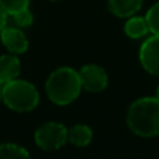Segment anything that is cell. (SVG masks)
<instances>
[{
	"label": "cell",
	"mask_w": 159,
	"mask_h": 159,
	"mask_svg": "<svg viewBox=\"0 0 159 159\" xmlns=\"http://www.w3.org/2000/svg\"><path fill=\"white\" fill-rule=\"evenodd\" d=\"M140 63L147 73L159 77V35H152L140 48Z\"/></svg>",
	"instance_id": "obj_6"
},
{
	"label": "cell",
	"mask_w": 159,
	"mask_h": 159,
	"mask_svg": "<svg viewBox=\"0 0 159 159\" xmlns=\"http://www.w3.org/2000/svg\"><path fill=\"white\" fill-rule=\"evenodd\" d=\"M78 73L81 78L82 89L88 92H102L109 84V77L105 69H102L98 64H85Z\"/></svg>",
	"instance_id": "obj_5"
},
{
	"label": "cell",
	"mask_w": 159,
	"mask_h": 159,
	"mask_svg": "<svg viewBox=\"0 0 159 159\" xmlns=\"http://www.w3.org/2000/svg\"><path fill=\"white\" fill-rule=\"evenodd\" d=\"M0 41L11 55H22L28 50V38L20 28L6 27L0 32Z\"/></svg>",
	"instance_id": "obj_7"
},
{
	"label": "cell",
	"mask_w": 159,
	"mask_h": 159,
	"mask_svg": "<svg viewBox=\"0 0 159 159\" xmlns=\"http://www.w3.org/2000/svg\"><path fill=\"white\" fill-rule=\"evenodd\" d=\"M92 138L93 131L87 124H74L69 129V141L75 147H88Z\"/></svg>",
	"instance_id": "obj_10"
},
{
	"label": "cell",
	"mask_w": 159,
	"mask_h": 159,
	"mask_svg": "<svg viewBox=\"0 0 159 159\" xmlns=\"http://www.w3.org/2000/svg\"><path fill=\"white\" fill-rule=\"evenodd\" d=\"M107 7L119 18H130L143 7V0H109Z\"/></svg>",
	"instance_id": "obj_9"
},
{
	"label": "cell",
	"mask_w": 159,
	"mask_h": 159,
	"mask_svg": "<svg viewBox=\"0 0 159 159\" xmlns=\"http://www.w3.org/2000/svg\"><path fill=\"white\" fill-rule=\"evenodd\" d=\"M41 96L32 82L27 80H13L2 85V102L18 113L34 110L39 105Z\"/></svg>",
	"instance_id": "obj_3"
},
{
	"label": "cell",
	"mask_w": 159,
	"mask_h": 159,
	"mask_svg": "<svg viewBox=\"0 0 159 159\" xmlns=\"http://www.w3.org/2000/svg\"><path fill=\"white\" fill-rule=\"evenodd\" d=\"M0 159H32L24 147L13 143L0 144Z\"/></svg>",
	"instance_id": "obj_12"
},
{
	"label": "cell",
	"mask_w": 159,
	"mask_h": 159,
	"mask_svg": "<svg viewBox=\"0 0 159 159\" xmlns=\"http://www.w3.org/2000/svg\"><path fill=\"white\" fill-rule=\"evenodd\" d=\"M52 2H60V0H52Z\"/></svg>",
	"instance_id": "obj_19"
},
{
	"label": "cell",
	"mask_w": 159,
	"mask_h": 159,
	"mask_svg": "<svg viewBox=\"0 0 159 159\" xmlns=\"http://www.w3.org/2000/svg\"><path fill=\"white\" fill-rule=\"evenodd\" d=\"M126 121L135 135L152 138L159 135V99L157 96H144L130 105Z\"/></svg>",
	"instance_id": "obj_1"
},
{
	"label": "cell",
	"mask_w": 159,
	"mask_h": 159,
	"mask_svg": "<svg viewBox=\"0 0 159 159\" xmlns=\"http://www.w3.org/2000/svg\"><path fill=\"white\" fill-rule=\"evenodd\" d=\"M21 71V61L17 55L0 56V85H4L13 80L18 78Z\"/></svg>",
	"instance_id": "obj_8"
},
{
	"label": "cell",
	"mask_w": 159,
	"mask_h": 159,
	"mask_svg": "<svg viewBox=\"0 0 159 159\" xmlns=\"http://www.w3.org/2000/svg\"><path fill=\"white\" fill-rule=\"evenodd\" d=\"M11 17H13L16 25L17 27H20V28H28V27H31L32 22H34V16H32V13H31L28 8L18 11V13L13 14Z\"/></svg>",
	"instance_id": "obj_15"
},
{
	"label": "cell",
	"mask_w": 159,
	"mask_h": 159,
	"mask_svg": "<svg viewBox=\"0 0 159 159\" xmlns=\"http://www.w3.org/2000/svg\"><path fill=\"white\" fill-rule=\"evenodd\" d=\"M6 24H7V13L0 7V32L3 28H6Z\"/></svg>",
	"instance_id": "obj_16"
},
{
	"label": "cell",
	"mask_w": 159,
	"mask_h": 159,
	"mask_svg": "<svg viewBox=\"0 0 159 159\" xmlns=\"http://www.w3.org/2000/svg\"><path fill=\"white\" fill-rule=\"evenodd\" d=\"M147 24H148L149 32L152 35H159V2L155 3L148 11H147Z\"/></svg>",
	"instance_id": "obj_14"
},
{
	"label": "cell",
	"mask_w": 159,
	"mask_h": 159,
	"mask_svg": "<svg viewBox=\"0 0 159 159\" xmlns=\"http://www.w3.org/2000/svg\"><path fill=\"white\" fill-rule=\"evenodd\" d=\"M34 140L43 151H57L69 141V129L59 121H48L35 131Z\"/></svg>",
	"instance_id": "obj_4"
},
{
	"label": "cell",
	"mask_w": 159,
	"mask_h": 159,
	"mask_svg": "<svg viewBox=\"0 0 159 159\" xmlns=\"http://www.w3.org/2000/svg\"><path fill=\"white\" fill-rule=\"evenodd\" d=\"M45 91L49 101L57 106L73 103L82 91L80 73L71 67H59L48 77Z\"/></svg>",
	"instance_id": "obj_2"
},
{
	"label": "cell",
	"mask_w": 159,
	"mask_h": 159,
	"mask_svg": "<svg viewBox=\"0 0 159 159\" xmlns=\"http://www.w3.org/2000/svg\"><path fill=\"white\" fill-rule=\"evenodd\" d=\"M149 32L145 17H130L124 24V34L131 39H140Z\"/></svg>",
	"instance_id": "obj_11"
},
{
	"label": "cell",
	"mask_w": 159,
	"mask_h": 159,
	"mask_svg": "<svg viewBox=\"0 0 159 159\" xmlns=\"http://www.w3.org/2000/svg\"><path fill=\"white\" fill-rule=\"evenodd\" d=\"M30 6V0H0V7L7 13V16L18 13L21 10H25Z\"/></svg>",
	"instance_id": "obj_13"
},
{
	"label": "cell",
	"mask_w": 159,
	"mask_h": 159,
	"mask_svg": "<svg viewBox=\"0 0 159 159\" xmlns=\"http://www.w3.org/2000/svg\"><path fill=\"white\" fill-rule=\"evenodd\" d=\"M155 96L159 99V85H158V88H157V93H155Z\"/></svg>",
	"instance_id": "obj_17"
},
{
	"label": "cell",
	"mask_w": 159,
	"mask_h": 159,
	"mask_svg": "<svg viewBox=\"0 0 159 159\" xmlns=\"http://www.w3.org/2000/svg\"><path fill=\"white\" fill-rule=\"evenodd\" d=\"M0 102H2V85H0Z\"/></svg>",
	"instance_id": "obj_18"
}]
</instances>
